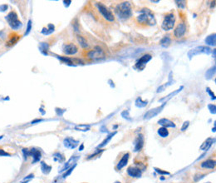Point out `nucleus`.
Instances as JSON below:
<instances>
[{"mask_svg":"<svg viewBox=\"0 0 216 183\" xmlns=\"http://www.w3.org/2000/svg\"><path fill=\"white\" fill-rule=\"evenodd\" d=\"M137 21L139 24L145 26H154L156 22L154 14L148 8H143L140 11V14L137 17Z\"/></svg>","mask_w":216,"mask_h":183,"instance_id":"obj_1","label":"nucleus"},{"mask_svg":"<svg viewBox=\"0 0 216 183\" xmlns=\"http://www.w3.org/2000/svg\"><path fill=\"white\" fill-rule=\"evenodd\" d=\"M115 12L120 19L127 20L132 16V4L130 2H122L115 7Z\"/></svg>","mask_w":216,"mask_h":183,"instance_id":"obj_2","label":"nucleus"},{"mask_svg":"<svg viewBox=\"0 0 216 183\" xmlns=\"http://www.w3.org/2000/svg\"><path fill=\"white\" fill-rule=\"evenodd\" d=\"M96 7H97V10L99 11V12L102 14V17H104L107 21L111 22H114V14H113V12H112V10L110 9L107 6H106V5H105L104 3H102V2H97V3H96Z\"/></svg>","mask_w":216,"mask_h":183,"instance_id":"obj_3","label":"nucleus"},{"mask_svg":"<svg viewBox=\"0 0 216 183\" xmlns=\"http://www.w3.org/2000/svg\"><path fill=\"white\" fill-rule=\"evenodd\" d=\"M175 20H176V17H175L174 12L167 13L165 16L164 20L162 22V29L165 30V31H170V30L173 29V27H175Z\"/></svg>","mask_w":216,"mask_h":183,"instance_id":"obj_4","label":"nucleus"},{"mask_svg":"<svg viewBox=\"0 0 216 183\" xmlns=\"http://www.w3.org/2000/svg\"><path fill=\"white\" fill-rule=\"evenodd\" d=\"M86 57H87V59L96 61V60L104 59L106 54H105L104 51L102 49V47L97 46V47H95L94 49L88 51L86 53Z\"/></svg>","mask_w":216,"mask_h":183,"instance_id":"obj_5","label":"nucleus"},{"mask_svg":"<svg viewBox=\"0 0 216 183\" xmlns=\"http://www.w3.org/2000/svg\"><path fill=\"white\" fill-rule=\"evenodd\" d=\"M6 20H7L8 24H9V26L12 27V29H18L21 27V25H22V22H21V21L17 17V14L13 10H12L6 16Z\"/></svg>","mask_w":216,"mask_h":183,"instance_id":"obj_6","label":"nucleus"},{"mask_svg":"<svg viewBox=\"0 0 216 183\" xmlns=\"http://www.w3.org/2000/svg\"><path fill=\"white\" fill-rule=\"evenodd\" d=\"M212 52V49L209 47H207V46H199V47H196L193 48V49H190L188 52V57H189V59H191L192 57L196 56V55H199L200 53H206V54H209Z\"/></svg>","mask_w":216,"mask_h":183,"instance_id":"obj_7","label":"nucleus"},{"mask_svg":"<svg viewBox=\"0 0 216 183\" xmlns=\"http://www.w3.org/2000/svg\"><path fill=\"white\" fill-rule=\"evenodd\" d=\"M62 52L66 55H75L78 52V47L73 42H67L62 46Z\"/></svg>","mask_w":216,"mask_h":183,"instance_id":"obj_8","label":"nucleus"},{"mask_svg":"<svg viewBox=\"0 0 216 183\" xmlns=\"http://www.w3.org/2000/svg\"><path fill=\"white\" fill-rule=\"evenodd\" d=\"M152 57L151 54H145L143 55L141 58H140L138 61H137V62L136 63V65H135V68H137V69L140 70V71H142V70H143L145 68V67H146V65L147 64V62H150L151 60Z\"/></svg>","mask_w":216,"mask_h":183,"instance_id":"obj_9","label":"nucleus"},{"mask_svg":"<svg viewBox=\"0 0 216 183\" xmlns=\"http://www.w3.org/2000/svg\"><path fill=\"white\" fill-rule=\"evenodd\" d=\"M20 39V35L17 34L16 32H10L7 36V41H6V46L7 47H12L18 42Z\"/></svg>","mask_w":216,"mask_h":183,"instance_id":"obj_10","label":"nucleus"},{"mask_svg":"<svg viewBox=\"0 0 216 183\" xmlns=\"http://www.w3.org/2000/svg\"><path fill=\"white\" fill-rule=\"evenodd\" d=\"M166 104V101H165L164 103L162 104L161 106H158V107H156V108H153V109H151V110H149V111H147L146 113L145 114L144 116V118L145 119H151L152 118V117H154V116H157L158 114L161 112V111H162V109L164 108L165 105Z\"/></svg>","mask_w":216,"mask_h":183,"instance_id":"obj_11","label":"nucleus"},{"mask_svg":"<svg viewBox=\"0 0 216 183\" xmlns=\"http://www.w3.org/2000/svg\"><path fill=\"white\" fill-rule=\"evenodd\" d=\"M186 32V25L185 22H180L177 25V27L174 30L175 37L177 38H180L185 34Z\"/></svg>","mask_w":216,"mask_h":183,"instance_id":"obj_12","label":"nucleus"},{"mask_svg":"<svg viewBox=\"0 0 216 183\" xmlns=\"http://www.w3.org/2000/svg\"><path fill=\"white\" fill-rule=\"evenodd\" d=\"M127 174L132 177L135 178H139L142 176V170L137 166H131L127 168Z\"/></svg>","mask_w":216,"mask_h":183,"instance_id":"obj_13","label":"nucleus"},{"mask_svg":"<svg viewBox=\"0 0 216 183\" xmlns=\"http://www.w3.org/2000/svg\"><path fill=\"white\" fill-rule=\"evenodd\" d=\"M144 145V136L142 134L138 135L137 139L135 140V146H134V151L137 152V151H141Z\"/></svg>","mask_w":216,"mask_h":183,"instance_id":"obj_14","label":"nucleus"},{"mask_svg":"<svg viewBox=\"0 0 216 183\" xmlns=\"http://www.w3.org/2000/svg\"><path fill=\"white\" fill-rule=\"evenodd\" d=\"M129 156H130V154L128 153V152H127V153H125L124 155H123L122 159L120 160L119 162L117 163V166H116V169H117V171L122 170L125 166H127V162H128V160H129Z\"/></svg>","mask_w":216,"mask_h":183,"instance_id":"obj_15","label":"nucleus"},{"mask_svg":"<svg viewBox=\"0 0 216 183\" xmlns=\"http://www.w3.org/2000/svg\"><path fill=\"white\" fill-rule=\"evenodd\" d=\"M64 146L67 147V148H71V149H74L77 147V146L78 145V141H76L75 139L72 138V137H67V138L64 139Z\"/></svg>","mask_w":216,"mask_h":183,"instance_id":"obj_16","label":"nucleus"},{"mask_svg":"<svg viewBox=\"0 0 216 183\" xmlns=\"http://www.w3.org/2000/svg\"><path fill=\"white\" fill-rule=\"evenodd\" d=\"M214 141H215V139L214 138H211V137L207 138L206 140L202 143V145L200 146L199 149L202 150V151H208L209 149V147L212 146V144L214 142Z\"/></svg>","mask_w":216,"mask_h":183,"instance_id":"obj_17","label":"nucleus"},{"mask_svg":"<svg viewBox=\"0 0 216 183\" xmlns=\"http://www.w3.org/2000/svg\"><path fill=\"white\" fill-rule=\"evenodd\" d=\"M158 124L161 125L163 127H166V128H167V127H175V124L173 121H170V120L166 118L160 119L159 121H158Z\"/></svg>","mask_w":216,"mask_h":183,"instance_id":"obj_18","label":"nucleus"},{"mask_svg":"<svg viewBox=\"0 0 216 183\" xmlns=\"http://www.w3.org/2000/svg\"><path fill=\"white\" fill-rule=\"evenodd\" d=\"M30 156H32V157H33L32 163H35V162L40 161L41 156H42V154H41L40 151H38V150H37V149L32 148L30 150Z\"/></svg>","mask_w":216,"mask_h":183,"instance_id":"obj_19","label":"nucleus"},{"mask_svg":"<svg viewBox=\"0 0 216 183\" xmlns=\"http://www.w3.org/2000/svg\"><path fill=\"white\" fill-rule=\"evenodd\" d=\"M214 166H215V161H214V160H212V159L206 160V161H203L201 163L202 168L214 169Z\"/></svg>","mask_w":216,"mask_h":183,"instance_id":"obj_20","label":"nucleus"},{"mask_svg":"<svg viewBox=\"0 0 216 183\" xmlns=\"http://www.w3.org/2000/svg\"><path fill=\"white\" fill-rule=\"evenodd\" d=\"M215 42H216L215 33L209 35V36L206 37V38H205V43H206L207 45H209V46H213V47H214V46H215Z\"/></svg>","mask_w":216,"mask_h":183,"instance_id":"obj_21","label":"nucleus"},{"mask_svg":"<svg viewBox=\"0 0 216 183\" xmlns=\"http://www.w3.org/2000/svg\"><path fill=\"white\" fill-rule=\"evenodd\" d=\"M170 43H171V38L170 37L169 35L165 36V37L161 40V42H160L161 46L163 47H168L170 45Z\"/></svg>","mask_w":216,"mask_h":183,"instance_id":"obj_22","label":"nucleus"},{"mask_svg":"<svg viewBox=\"0 0 216 183\" xmlns=\"http://www.w3.org/2000/svg\"><path fill=\"white\" fill-rule=\"evenodd\" d=\"M77 42H79L80 46H81L82 48H87V47H88V42H87V39H86L83 36L77 35Z\"/></svg>","mask_w":216,"mask_h":183,"instance_id":"obj_23","label":"nucleus"},{"mask_svg":"<svg viewBox=\"0 0 216 183\" xmlns=\"http://www.w3.org/2000/svg\"><path fill=\"white\" fill-rule=\"evenodd\" d=\"M117 134V131H114V132H112V133H110L108 136H107V138L105 139L104 141H102V143L100 144L99 146H98V148H101V147H103V146H105L106 145H107L108 144V142H109L110 141H111V139L113 137V136H115Z\"/></svg>","mask_w":216,"mask_h":183,"instance_id":"obj_24","label":"nucleus"},{"mask_svg":"<svg viewBox=\"0 0 216 183\" xmlns=\"http://www.w3.org/2000/svg\"><path fill=\"white\" fill-rule=\"evenodd\" d=\"M54 28H55L54 25L52 24V23H49V24H48V28L43 27L41 32H42V34H44V35H49L54 32Z\"/></svg>","mask_w":216,"mask_h":183,"instance_id":"obj_25","label":"nucleus"},{"mask_svg":"<svg viewBox=\"0 0 216 183\" xmlns=\"http://www.w3.org/2000/svg\"><path fill=\"white\" fill-rule=\"evenodd\" d=\"M41 169H42V171L43 174H48L52 170V166H48L47 164L45 163L44 161H41Z\"/></svg>","mask_w":216,"mask_h":183,"instance_id":"obj_26","label":"nucleus"},{"mask_svg":"<svg viewBox=\"0 0 216 183\" xmlns=\"http://www.w3.org/2000/svg\"><path fill=\"white\" fill-rule=\"evenodd\" d=\"M135 104H136V106H137V107H140V108H142V107H145V106H147V104H148V101H143L142 100V98L140 96V97H138V98L136 100V101H135Z\"/></svg>","mask_w":216,"mask_h":183,"instance_id":"obj_27","label":"nucleus"},{"mask_svg":"<svg viewBox=\"0 0 216 183\" xmlns=\"http://www.w3.org/2000/svg\"><path fill=\"white\" fill-rule=\"evenodd\" d=\"M157 132L159 134V136L163 137V138H166V137L169 136V131L166 127H160Z\"/></svg>","mask_w":216,"mask_h":183,"instance_id":"obj_28","label":"nucleus"},{"mask_svg":"<svg viewBox=\"0 0 216 183\" xmlns=\"http://www.w3.org/2000/svg\"><path fill=\"white\" fill-rule=\"evenodd\" d=\"M183 88H184V87H183V86H181V87H180L179 89L175 90V91L173 92H171V93H170L169 95H168V96H166V97H163V98H161V99H160L159 101H164V100H166V101H167V100H169V99L171 98L172 96H174L175 95H176L177 93H179L181 91V90L183 89Z\"/></svg>","mask_w":216,"mask_h":183,"instance_id":"obj_29","label":"nucleus"},{"mask_svg":"<svg viewBox=\"0 0 216 183\" xmlns=\"http://www.w3.org/2000/svg\"><path fill=\"white\" fill-rule=\"evenodd\" d=\"M215 65L214 66H213L212 67H210L208 71L206 72V73H205V78L206 79H210V78H212L213 77V76L214 75V73H215Z\"/></svg>","mask_w":216,"mask_h":183,"instance_id":"obj_30","label":"nucleus"},{"mask_svg":"<svg viewBox=\"0 0 216 183\" xmlns=\"http://www.w3.org/2000/svg\"><path fill=\"white\" fill-rule=\"evenodd\" d=\"M53 160H54L55 161L62 162V161L65 160V158L62 154L59 153V152H57V153H55L54 155H53Z\"/></svg>","mask_w":216,"mask_h":183,"instance_id":"obj_31","label":"nucleus"},{"mask_svg":"<svg viewBox=\"0 0 216 183\" xmlns=\"http://www.w3.org/2000/svg\"><path fill=\"white\" fill-rule=\"evenodd\" d=\"M76 129L78 130V131H87L90 129V126L89 125H85V124H81V125H78V126H76Z\"/></svg>","mask_w":216,"mask_h":183,"instance_id":"obj_32","label":"nucleus"},{"mask_svg":"<svg viewBox=\"0 0 216 183\" xmlns=\"http://www.w3.org/2000/svg\"><path fill=\"white\" fill-rule=\"evenodd\" d=\"M59 58L62 62H64L66 64H69L72 65V60L71 58H69L68 57H57Z\"/></svg>","mask_w":216,"mask_h":183,"instance_id":"obj_33","label":"nucleus"},{"mask_svg":"<svg viewBox=\"0 0 216 183\" xmlns=\"http://www.w3.org/2000/svg\"><path fill=\"white\" fill-rule=\"evenodd\" d=\"M122 116L124 119H127V121H132V118L129 115V111H127V110H125V111H122Z\"/></svg>","mask_w":216,"mask_h":183,"instance_id":"obj_34","label":"nucleus"},{"mask_svg":"<svg viewBox=\"0 0 216 183\" xmlns=\"http://www.w3.org/2000/svg\"><path fill=\"white\" fill-rule=\"evenodd\" d=\"M204 176H205V175H204V174H200V173L195 174V175H194V182H198L199 180H201L202 178H204Z\"/></svg>","mask_w":216,"mask_h":183,"instance_id":"obj_35","label":"nucleus"},{"mask_svg":"<svg viewBox=\"0 0 216 183\" xmlns=\"http://www.w3.org/2000/svg\"><path fill=\"white\" fill-rule=\"evenodd\" d=\"M155 171H156L157 173L161 174V175H170V173L169 171H163L162 169H160V168H157V167H155Z\"/></svg>","mask_w":216,"mask_h":183,"instance_id":"obj_36","label":"nucleus"},{"mask_svg":"<svg viewBox=\"0 0 216 183\" xmlns=\"http://www.w3.org/2000/svg\"><path fill=\"white\" fill-rule=\"evenodd\" d=\"M48 49V44L46 42H41L40 43V50L43 52V51H47Z\"/></svg>","mask_w":216,"mask_h":183,"instance_id":"obj_37","label":"nucleus"},{"mask_svg":"<svg viewBox=\"0 0 216 183\" xmlns=\"http://www.w3.org/2000/svg\"><path fill=\"white\" fill-rule=\"evenodd\" d=\"M185 1H182V0H180V1H175V3H176V5L178 6V7H180V8H185Z\"/></svg>","mask_w":216,"mask_h":183,"instance_id":"obj_38","label":"nucleus"},{"mask_svg":"<svg viewBox=\"0 0 216 183\" xmlns=\"http://www.w3.org/2000/svg\"><path fill=\"white\" fill-rule=\"evenodd\" d=\"M208 108H209V111L211 112L212 114H215L216 113V106L215 105H214V104H209V106H208Z\"/></svg>","mask_w":216,"mask_h":183,"instance_id":"obj_39","label":"nucleus"},{"mask_svg":"<svg viewBox=\"0 0 216 183\" xmlns=\"http://www.w3.org/2000/svg\"><path fill=\"white\" fill-rule=\"evenodd\" d=\"M32 29V21L31 20H28V22H27V30H26V32H25V35L28 34Z\"/></svg>","mask_w":216,"mask_h":183,"instance_id":"obj_40","label":"nucleus"},{"mask_svg":"<svg viewBox=\"0 0 216 183\" xmlns=\"http://www.w3.org/2000/svg\"><path fill=\"white\" fill-rule=\"evenodd\" d=\"M75 166H76V164H75L74 166H72V167L70 169H68V171H67V172H65V174L63 175V178H66V177H67V176H69L70 174H71V172H72L73 170H74V168H75Z\"/></svg>","mask_w":216,"mask_h":183,"instance_id":"obj_41","label":"nucleus"},{"mask_svg":"<svg viewBox=\"0 0 216 183\" xmlns=\"http://www.w3.org/2000/svg\"><path fill=\"white\" fill-rule=\"evenodd\" d=\"M189 125H190V121H185L184 123H183V125H182L181 129H180V131H185V130H186V129L188 128V126H189Z\"/></svg>","mask_w":216,"mask_h":183,"instance_id":"obj_42","label":"nucleus"},{"mask_svg":"<svg viewBox=\"0 0 216 183\" xmlns=\"http://www.w3.org/2000/svg\"><path fill=\"white\" fill-rule=\"evenodd\" d=\"M103 151V150H98V151H97L95 153H93V154H92V155H90L88 157H87V159H91V158H92V157H94L95 156H97V155H99L101 152H102Z\"/></svg>","mask_w":216,"mask_h":183,"instance_id":"obj_43","label":"nucleus"},{"mask_svg":"<svg viewBox=\"0 0 216 183\" xmlns=\"http://www.w3.org/2000/svg\"><path fill=\"white\" fill-rule=\"evenodd\" d=\"M206 92H208V93L209 94V95H210V96H211V98L213 99V100H214V99H215L214 94L213 93V92H212L211 90H210V88H209V87H206Z\"/></svg>","mask_w":216,"mask_h":183,"instance_id":"obj_44","label":"nucleus"},{"mask_svg":"<svg viewBox=\"0 0 216 183\" xmlns=\"http://www.w3.org/2000/svg\"><path fill=\"white\" fill-rule=\"evenodd\" d=\"M168 85L167 84H165V85H162V86H161V87H158V89H157V92H163L165 90V88H166V87H167Z\"/></svg>","mask_w":216,"mask_h":183,"instance_id":"obj_45","label":"nucleus"},{"mask_svg":"<svg viewBox=\"0 0 216 183\" xmlns=\"http://www.w3.org/2000/svg\"><path fill=\"white\" fill-rule=\"evenodd\" d=\"M10 154L7 153V152H5V151H3V150L2 149H0V156H9Z\"/></svg>","mask_w":216,"mask_h":183,"instance_id":"obj_46","label":"nucleus"},{"mask_svg":"<svg viewBox=\"0 0 216 183\" xmlns=\"http://www.w3.org/2000/svg\"><path fill=\"white\" fill-rule=\"evenodd\" d=\"M56 111H57V115H60V116H62V113L64 112L65 110H62V111H59V108H56Z\"/></svg>","mask_w":216,"mask_h":183,"instance_id":"obj_47","label":"nucleus"},{"mask_svg":"<svg viewBox=\"0 0 216 183\" xmlns=\"http://www.w3.org/2000/svg\"><path fill=\"white\" fill-rule=\"evenodd\" d=\"M33 176H34V175H33V174H30V175H28L27 177H25L24 180H27V179H29V178H32Z\"/></svg>","mask_w":216,"mask_h":183,"instance_id":"obj_48","label":"nucleus"},{"mask_svg":"<svg viewBox=\"0 0 216 183\" xmlns=\"http://www.w3.org/2000/svg\"><path fill=\"white\" fill-rule=\"evenodd\" d=\"M40 121H42V120H41V119H37V120H34V121H32V123L34 124V123H36V122H40Z\"/></svg>","mask_w":216,"mask_h":183,"instance_id":"obj_49","label":"nucleus"},{"mask_svg":"<svg viewBox=\"0 0 216 183\" xmlns=\"http://www.w3.org/2000/svg\"><path fill=\"white\" fill-rule=\"evenodd\" d=\"M83 148H84V145H83V144H82V145H81V146L79 147V150L80 151H82V150H83Z\"/></svg>","mask_w":216,"mask_h":183,"instance_id":"obj_50","label":"nucleus"},{"mask_svg":"<svg viewBox=\"0 0 216 183\" xmlns=\"http://www.w3.org/2000/svg\"><path fill=\"white\" fill-rule=\"evenodd\" d=\"M160 2L159 0H157V1H153V0H152L151 1V2Z\"/></svg>","mask_w":216,"mask_h":183,"instance_id":"obj_51","label":"nucleus"},{"mask_svg":"<svg viewBox=\"0 0 216 183\" xmlns=\"http://www.w3.org/2000/svg\"><path fill=\"white\" fill-rule=\"evenodd\" d=\"M22 183H27V181H23V182H22Z\"/></svg>","mask_w":216,"mask_h":183,"instance_id":"obj_52","label":"nucleus"},{"mask_svg":"<svg viewBox=\"0 0 216 183\" xmlns=\"http://www.w3.org/2000/svg\"><path fill=\"white\" fill-rule=\"evenodd\" d=\"M115 183H121V182H120V181H116Z\"/></svg>","mask_w":216,"mask_h":183,"instance_id":"obj_53","label":"nucleus"},{"mask_svg":"<svg viewBox=\"0 0 216 183\" xmlns=\"http://www.w3.org/2000/svg\"><path fill=\"white\" fill-rule=\"evenodd\" d=\"M206 183H211V182H206Z\"/></svg>","mask_w":216,"mask_h":183,"instance_id":"obj_54","label":"nucleus"}]
</instances>
